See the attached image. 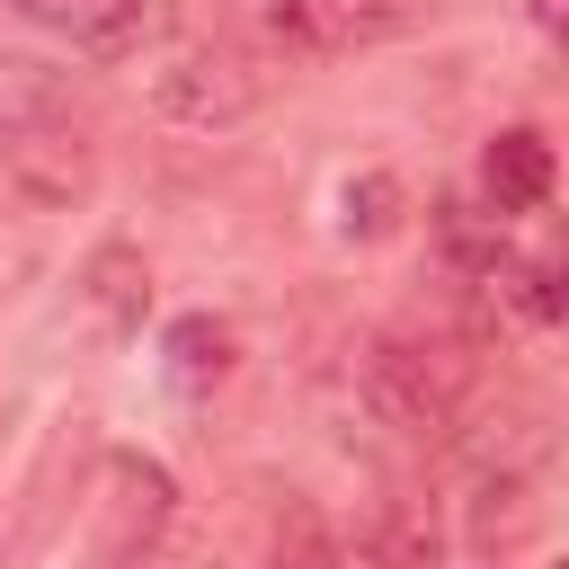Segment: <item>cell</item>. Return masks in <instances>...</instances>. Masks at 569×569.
I'll list each match as a JSON object with an SVG mask.
<instances>
[{
  "label": "cell",
  "mask_w": 569,
  "mask_h": 569,
  "mask_svg": "<svg viewBox=\"0 0 569 569\" xmlns=\"http://www.w3.org/2000/svg\"><path fill=\"white\" fill-rule=\"evenodd\" d=\"M533 27H551V36H569V0H533Z\"/></svg>",
  "instance_id": "4fadbf2b"
},
{
  "label": "cell",
  "mask_w": 569,
  "mask_h": 569,
  "mask_svg": "<svg viewBox=\"0 0 569 569\" xmlns=\"http://www.w3.org/2000/svg\"><path fill=\"white\" fill-rule=\"evenodd\" d=\"M418 18H427V0H267V27L302 53L382 44V36H409Z\"/></svg>",
  "instance_id": "3957f363"
},
{
  "label": "cell",
  "mask_w": 569,
  "mask_h": 569,
  "mask_svg": "<svg viewBox=\"0 0 569 569\" xmlns=\"http://www.w3.org/2000/svg\"><path fill=\"white\" fill-rule=\"evenodd\" d=\"M169 373H178L187 391L222 382V373H231V329H222V320H204V311H196V320H178V329H169Z\"/></svg>",
  "instance_id": "ba28073f"
},
{
  "label": "cell",
  "mask_w": 569,
  "mask_h": 569,
  "mask_svg": "<svg viewBox=\"0 0 569 569\" xmlns=\"http://www.w3.org/2000/svg\"><path fill=\"white\" fill-rule=\"evenodd\" d=\"M551 178H560V169H551V142L525 133V124H507V133L480 151V187H489L498 213H533V204L551 196Z\"/></svg>",
  "instance_id": "8992f818"
},
{
  "label": "cell",
  "mask_w": 569,
  "mask_h": 569,
  "mask_svg": "<svg viewBox=\"0 0 569 569\" xmlns=\"http://www.w3.org/2000/svg\"><path fill=\"white\" fill-rule=\"evenodd\" d=\"M276 569H338V542L320 533L311 507H293V516L276 525Z\"/></svg>",
  "instance_id": "8fae6325"
},
{
  "label": "cell",
  "mask_w": 569,
  "mask_h": 569,
  "mask_svg": "<svg viewBox=\"0 0 569 569\" xmlns=\"http://www.w3.org/2000/svg\"><path fill=\"white\" fill-rule=\"evenodd\" d=\"M160 516H169V471L124 453V462H116V525H124V542H133V533H151Z\"/></svg>",
  "instance_id": "9c48e42d"
},
{
  "label": "cell",
  "mask_w": 569,
  "mask_h": 569,
  "mask_svg": "<svg viewBox=\"0 0 569 569\" xmlns=\"http://www.w3.org/2000/svg\"><path fill=\"white\" fill-rule=\"evenodd\" d=\"M560 569H569V560H560Z\"/></svg>",
  "instance_id": "2e32d148"
},
{
  "label": "cell",
  "mask_w": 569,
  "mask_h": 569,
  "mask_svg": "<svg viewBox=\"0 0 569 569\" xmlns=\"http://www.w3.org/2000/svg\"><path fill=\"white\" fill-rule=\"evenodd\" d=\"M382 560H391V569H436V525H427L418 507H391V525H382Z\"/></svg>",
  "instance_id": "7c38bea8"
},
{
  "label": "cell",
  "mask_w": 569,
  "mask_h": 569,
  "mask_svg": "<svg viewBox=\"0 0 569 569\" xmlns=\"http://www.w3.org/2000/svg\"><path fill=\"white\" fill-rule=\"evenodd\" d=\"M80 284H89V311H98L107 329H133V320H142V302H151V267H142L133 249H98Z\"/></svg>",
  "instance_id": "52a82bcc"
},
{
  "label": "cell",
  "mask_w": 569,
  "mask_h": 569,
  "mask_svg": "<svg viewBox=\"0 0 569 569\" xmlns=\"http://www.w3.org/2000/svg\"><path fill=\"white\" fill-rule=\"evenodd\" d=\"M0 169L27 204H71L89 196V142L71 124H9L0 133Z\"/></svg>",
  "instance_id": "277c9868"
},
{
  "label": "cell",
  "mask_w": 569,
  "mask_h": 569,
  "mask_svg": "<svg viewBox=\"0 0 569 569\" xmlns=\"http://www.w3.org/2000/svg\"><path fill=\"white\" fill-rule=\"evenodd\" d=\"M391 222H400V178H382V169L356 178V187H347V231H356V240H382Z\"/></svg>",
  "instance_id": "30bf717a"
},
{
  "label": "cell",
  "mask_w": 569,
  "mask_h": 569,
  "mask_svg": "<svg viewBox=\"0 0 569 569\" xmlns=\"http://www.w3.org/2000/svg\"><path fill=\"white\" fill-rule=\"evenodd\" d=\"M142 569H204V560H142Z\"/></svg>",
  "instance_id": "5bb4252c"
},
{
  "label": "cell",
  "mask_w": 569,
  "mask_h": 569,
  "mask_svg": "<svg viewBox=\"0 0 569 569\" xmlns=\"http://www.w3.org/2000/svg\"><path fill=\"white\" fill-rule=\"evenodd\" d=\"M560 311H569V267H560Z\"/></svg>",
  "instance_id": "9a60e30c"
},
{
  "label": "cell",
  "mask_w": 569,
  "mask_h": 569,
  "mask_svg": "<svg viewBox=\"0 0 569 569\" xmlns=\"http://www.w3.org/2000/svg\"><path fill=\"white\" fill-rule=\"evenodd\" d=\"M36 27L71 36L80 53H133L142 27H151V0H18Z\"/></svg>",
  "instance_id": "5b68a950"
},
{
  "label": "cell",
  "mask_w": 569,
  "mask_h": 569,
  "mask_svg": "<svg viewBox=\"0 0 569 569\" xmlns=\"http://www.w3.org/2000/svg\"><path fill=\"white\" fill-rule=\"evenodd\" d=\"M356 382H365V409L400 436H445L462 409V356L436 338H373Z\"/></svg>",
  "instance_id": "6da1fadb"
},
{
  "label": "cell",
  "mask_w": 569,
  "mask_h": 569,
  "mask_svg": "<svg viewBox=\"0 0 569 569\" xmlns=\"http://www.w3.org/2000/svg\"><path fill=\"white\" fill-rule=\"evenodd\" d=\"M151 107H160L169 124L222 133V124H240V116L267 107V71H258L249 53H231V44H178V53L151 71Z\"/></svg>",
  "instance_id": "7a4b0ae2"
}]
</instances>
